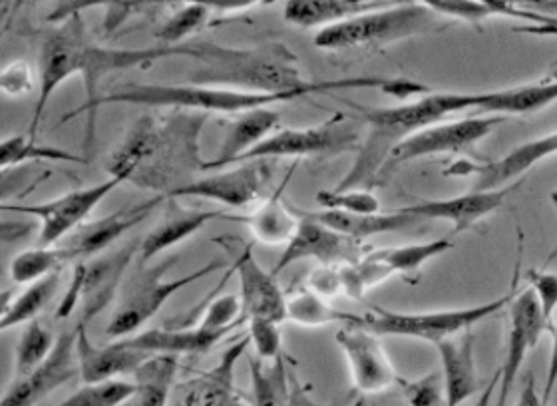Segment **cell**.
<instances>
[{
  "label": "cell",
  "instance_id": "obj_1",
  "mask_svg": "<svg viewBox=\"0 0 557 406\" xmlns=\"http://www.w3.org/2000/svg\"><path fill=\"white\" fill-rule=\"evenodd\" d=\"M168 57H182V45L177 47L162 45L153 48L100 47L98 42H94L92 36L88 35L81 12L70 16L69 21H64L52 35L45 38L40 47V59H38L40 93H38L33 120H30L28 138L36 142V134L47 112L48 102L52 94L59 90L60 84L69 81L70 76L78 74L86 84V104L69 114L62 122L78 114H86L90 120V126L86 128V142H92L94 120H96L94 116L102 98L98 94L100 82L117 70L122 72L136 66H150L153 62Z\"/></svg>",
  "mask_w": 557,
  "mask_h": 406
},
{
  "label": "cell",
  "instance_id": "obj_2",
  "mask_svg": "<svg viewBox=\"0 0 557 406\" xmlns=\"http://www.w3.org/2000/svg\"><path fill=\"white\" fill-rule=\"evenodd\" d=\"M208 114L174 110L170 116H144L120 144L106 165L110 177L153 189L156 196H174L203 172L199 134Z\"/></svg>",
  "mask_w": 557,
  "mask_h": 406
},
{
  "label": "cell",
  "instance_id": "obj_3",
  "mask_svg": "<svg viewBox=\"0 0 557 406\" xmlns=\"http://www.w3.org/2000/svg\"><path fill=\"white\" fill-rule=\"evenodd\" d=\"M343 88H376L395 98L426 96L429 86L407 78H381V76H355L321 81L314 88L293 90V93H247L232 88H213V86H194V84H128L116 93L106 94L100 104H138L151 108H174L199 114H232L239 116L251 110H261L273 104L293 102L311 94L333 93Z\"/></svg>",
  "mask_w": 557,
  "mask_h": 406
},
{
  "label": "cell",
  "instance_id": "obj_4",
  "mask_svg": "<svg viewBox=\"0 0 557 406\" xmlns=\"http://www.w3.org/2000/svg\"><path fill=\"white\" fill-rule=\"evenodd\" d=\"M184 57L196 62L194 86L232 88L247 93H293L319 82L302 76L297 57L281 42L253 48H230L211 42H184Z\"/></svg>",
  "mask_w": 557,
  "mask_h": 406
},
{
  "label": "cell",
  "instance_id": "obj_5",
  "mask_svg": "<svg viewBox=\"0 0 557 406\" xmlns=\"http://www.w3.org/2000/svg\"><path fill=\"white\" fill-rule=\"evenodd\" d=\"M436 24L438 14L430 11L424 2H391L379 11L319 30L314 36V47L321 50L381 48L434 30Z\"/></svg>",
  "mask_w": 557,
  "mask_h": 406
},
{
  "label": "cell",
  "instance_id": "obj_6",
  "mask_svg": "<svg viewBox=\"0 0 557 406\" xmlns=\"http://www.w3.org/2000/svg\"><path fill=\"white\" fill-rule=\"evenodd\" d=\"M177 257L165 259L153 268H139L122 291V299L110 323L106 327V337L124 339L146 325L153 315L163 307V303L174 297L177 291L223 268H230L225 261H209L208 266L191 271L189 275L177 279H163L168 269H172Z\"/></svg>",
  "mask_w": 557,
  "mask_h": 406
},
{
  "label": "cell",
  "instance_id": "obj_7",
  "mask_svg": "<svg viewBox=\"0 0 557 406\" xmlns=\"http://www.w3.org/2000/svg\"><path fill=\"white\" fill-rule=\"evenodd\" d=\"M513 293L504 295L502 299L482 303L476 307H462V309H448V311H432V313H395L374 307V311L360 315L357 327L367 329L379 337H410L429 341L432 345L458 337L472 327L482 323L487 317L499 313L502 309L510 307Z\"/></svg>",
  "mask_w": 557,
  "mask_h": 406
},
{
  "label": "cell",
  "instance_id": "obj_8",
  "mask_svg": "<svg viewBox=\"0 0 557 406\" xmlns=\"http://www.w3.org/2000/svg\"><path fill=\"white\" fill-rule=\"evenodd\" d=\"M450 239H434L426 244L398 245L372 249L357 266L341 268L343 295L350 299H362L367 291L381 285L396 273L412 275L430 259L441 257L453 249Z\"/></svg>",
  "mask_w": 557,
  "mask_h": 406
},
{
  "label": "cell",
  "instance_id": "obj_9",
  "mask_svg": "<svg viewBox=\"0 0 557 406\" xmlns=\"http://www.w3.org/2000/svg\"><path fill=\"white\" fill-rule=\"evenodd\" d=\"M122 184H124L122 177H108L106 182H100L96 186L74 189L60 198L50 199L47 204H35V206L2 204V211L26 213V216H33L36 220H40L38 245L54 247L76 230H81L84 221L90 218L96 206Z\"/></svg>",
  "mask_w": 557,
  "mask_h": 406
},
{
  "label": "cell",
  "instance_id": "obj_10",
  "mask_svg": "<svg viewBox=\"0 0 557 406\" xmlns=\"http://www.w3.org/2000/svg\"><path fill=\"white\" fill-rule=\"evenodd\" d=\"M506 118H462L454 122H441L430 128L418 132L414 136L405 139L400 146H396L391 153L388 162L384 165L379 180L393 174L396 168L403 163L414 162L420 158L429 156H441V153H460L476 146L480 139L487 138L499 124H504Z\"/></svg>",
  "mask_w": 557,
  "mask_h": 406
},
{
  "label": "cell",
  "instance_id": "obj_11",
  "mask_svg": "<svg viewBox=\"0 0 557 406\" xmlns=\"http://www.w3.org/2000/svg\"><path fill=\"white\" fill-rule=\"evenodd\" d=\"M345 116L331 118L325 124L314 128L277 130L257 148L244 153L237 162H257V160H275V158H305V156H335L341 151H352L359 144V134L350 126H345Z\"/></svg>",
  "mask_w": 557,
  "mask_h": 406
},
{
  "label": "cell",
  "instance_id": "obj_12",
  "mask_svg": "<svg viewBox=\"0 0 557 406\" xmlns=\"http://www.w3.org/2000/svg\"><path fill=\"white\" fill-rule=\"evenodd\" d=\"M367 254L369 251L357 239L326 227L321 221L314 220L313 216H305L299 223V230L278 257L273 275L277 278L278 273L301 259H317L326 268H345L357 266Z\"/></svg>",
  "mask_w": 557,
  "mask_h": 406
},
{
  "label": "cell",
  "instance_id": "obj_13",
  "mask_svg": "<svg viewBox=\"0 0 557 406\" xmlns=\"http://www.w3.org/2000/svg\"><path fill=\"white\" fill-rule=\"evenodd\" d=\"M251 345L249 335L235 339L218 365L208 371L199 372L184 383L175 384L170 398V406H251L235 386V369L244 359Z\"/></svg>",
  "mask_w": 557,
  "mask_h": 406
},
{
  "label": "cell",
  "instance_id": "obj_14",
  "mask_svg": "<svg viewBox=\"0 0 557 406\" xmlns=\"http://www.w3.org/2000/svg\"><path fill=\"white\" fill-rule=\"evenodd\" d=\"M273 177L271 160L239 163L230 172L196 177L191 184L177 189L170 198H201L218 201L230 208H247L268 196Z\"/></svg>",
  "mask_w": 557,
  "mask_h": 406
},
{
  "label": "cell",
  "instance_id": "obj_15",
  "mask_svg": "<svg viewBox=\"0 0 557 406\" xmlns=\"http://www.w3.org/2000/svg\"><path fill=\"white\" fill-rule=\"evenodd\" d=\"M335 341L347 357L352 384L360 395H381L403 383L379 335L357 325H347L338 329Z\"/></svg>",
  "mask_w": 557,
  "mask_h": 406
},
{
  "label": "cell",
  "instance_id": "obj_16",
  "mask_svg": "<svg viewBox=\"0 0 557 406\" xmlns=\"http://www.w3.org/2000/svg\"><path fill=\"white\" fill-rule=\"evenodd\" d=\"M546 329H549V325L540 309V303L535 299L534 291L523 290L522 293H518L510 303V331H508L506 359L499 367L496 406H508L511 389L518 381L522 365Z\"/></svg>",
  "mask_w": 557,
  "mask_h": 406
},
{
  "label": "cell",
  "instance_id": "obj_17",
  "mask_svg": "<svg viewBox=\"0 0 557 406\" xmlns=\"http://www.w3.org/2000/svg\"><path fill=\"white\" fill-rule=\"evenodd\" d=\"M230 268L239 279V299L245 323L273 321L281 325L287 321V295L278 287L273 271H265L259 266L253 245L242 242Z\"/></svg>",
  "mask_w": 557,
  "mask_h": 406
},
{
  "label": "cell",
  "instance_id": "obj_18",
  "mask_svg": "<svg viewBox=\"0 0 557 406\" xmlns=\"http://www.w3.org/2000/svg\"><path fill=\"white\" fill-rule=\"evenodd\" d=\"M76 341H78V325L62 331L50 357L28 377L16 379V383L12 384L2 396L0 406L40 405L62 384L72 381L76 372L81 374L78 357H76Z\"/></svg>",
  "mask_w": 557,
  "mask_h": 406
},
{
  "label": "cell",
  "instance_id": "obj_19",
  "mask_svg": "<svg viewBox=\"0 0 557 406\" xmlns=\"http://www.w3.org/2000/svg\"><path fill=\"white\" fill-rule=\"evenodd\" d=\"M556 153L557 132H552L542 138L523 142L508 151L504 158L484 165L472 162L454 163L453 168L444 172V175H476L474 192H498Z\"/></svg>",
  "mask_w": 557,
  "mask_h": 406
},
{
  "label": "cell",
  "instance_id": "obj_20",
  "mask_svg": "<svg viewBox=\"0 0 557 406\" xmlns=\"http://www.w3.org/2000/svg\"><path fill=\"white\" fill-rule=\"evenodd\" d=\"M163 199L165 196H153L146 201H139L136 206H126L120 211H114L102 220L84 223L81 230H76L70 235L64 245H60L62 254L66 257V263L69 261H78V263L90 261L92 257L102 254L124 233L139 225L141 221L148 220L151 211L158 208Z\"/></svg>",
  "mask_w": 557,
  "mask_h": 406
},
{
  "label": "cell",
  "instance_id": "obj_21",
  "mask_svg": "<svg viewBox=\"0 0 557 406\" xmlns=\"http://www.w3.org/2000/svg\"><path fill=\"white\" fill-rule=\"evenodd\" d=\"M76 357L84 384H98L120 381V377L124 374H136L139 367L156 355L129 347L126 341H116L106 347L94 345L92 339L88 337L86 325L78 323Z\"/></svg>",
  "mask_w": 557,
  "mask_h": 406
},
{
  "label": "cell",
  "instance_id": "obj_22",
  "mask_svg": "<svg viewBox=\"0 0 557 406\" xmlns=\"http://www.w3.org/2000/svg\"><path fill=\"white\" fill-rule=\"evenodd\" d=\"M520 187V182L513 186L504 187L498 192H470L465 196L450 199H430L407 208H398L408 216H414L418 220L448 221L454 227V233H465L474 227L478 221L492 216L496 209L504 206L511 192Z\"/></svg>",
  "mask_w": 557,
  "mask_h": 406
},
{
  "label": "cell",
  "instance_id": "obj_23",
  "mask_svg": "<svg viewBox=\"0 0 557 406\" xmlns=\"http://www.w3.org/2000/svg\"><path fill=\"white\" fill-rule=\"evenodd\" d=\"M141 247V239H134L122 249H116L104 257H96L84 263V285H82V321H92L102 313L110 302L116 297L120 281L129 268L132 259Z\"/></svg>",
  "mask_w": 557,
  "mask_h": 406
},
{
  "label": "cell",
  "instance_id": "obj_24",
  "mask_svg": "<svg viewBox=\"0 0 557 406\" xmlns=\"http://www.w3.org/2000/svg\"><path fill=\"white\" fill-rule=\"evenodd\" d=\"M441 355L442 383L446 406L465 405L468 398L476 395V357H474V333L466 331L458 337L446 339L434 345Z\"/></svg>",
  "mask_w": 557,
  "mask_h": 406
},
{
  "label": "cell",
  "instance_id": "obj_25",
  "mask_svg": "<svg viewBox=\"0 0 557 406\" xmlns=\"http://www.w3.org/2000/svg\"><path fill=\"white\" fill-rule=\"evenodd\" d=\"M554 102H557V82L542 81L490 93H465L466 110H482L499 116L534 114Z\"/></svg>",
  "mask_w": 557,
  "mask_h": 406
},
{
  "label": "cell",
  "instance_id": "obj_26",
  "mask_svg": "<svg viewBox=\"0 0 557 406\" xmlns=\"http://www.w3.org/2000/svg\"><path fill=\"white\" fill-rule=\"evenodd\" d=\"M424 4L438 16L465 21L468 24H480L494 16H504L530 23V26H557V16L534 11L525 2L516 4L510 0H424Z\"/></svg>",
  "mask_w": 557,
  "mask_h": 406
},
{
  "label": "cell",
  "instance_id": "obj_27",
  "mask_svg": "<svg viewBox=\"0 0 557 406\" xmlns=\"http://www.w3.org/2000/svg\"><path fill=\"white\" fill-rule=\"evenodd\" d=\"M213 220H227V216H223L221 211H199V209L184 208V206H180L177 199L168 198V208H165L162 220L141 239V247H139L141 263L150 261L165 249L191 237L194 233L203 230L209 221Z\"/></svg>",
  "mask_w": 557,
  "mask_h": 406
},
{
  "label": "cell",
  "instance_id": "obj_28",
  "mask_svg": "<svg viewBox=\"0 0 557 406\" xmlns=\"http://www.w3.org/2000/svg\"><path fill=\"white\" fill-rule=\"evenodd\" d=\"M278 114L275 110L261 108L251 110L227 122V128L223 134L220 153L213 160H206L203 172L220 170L223 165H233L244 153L257 148L269 134L278 126Z\"/></svg>",
  "mask_w": 557,
  "mask_h": 406
},
{
  "label": "cell",
  "instance_id": "obj_29",
  "mask_svg": "<svg viewBox=\"0 0 557 406\" xmlns=\"http://www.w3.org/2000/svg\"><path fill=\"white\" fill-rule=\"evenodd\" d=\"M386 0H289L285 2L283 19L299 28H329L348 19L388 7Z\"/></svg>",
  "mask_w": 557,
  "mask_h": 406
},
{
  "label": "cell",
  "instance_id": "obj_30",
  "mask_svg": "<svg viewBox=\"0 0 557 406\" xmlns=\"http://www.w3.org/2000/svg\"><path fill=\"white\" fill-rule=\"evenodd\" d=\"M232 335L230 331H220L213 333L203 327L187 329V327H177V329H150L144 331L136 337L124 339L129 347L138 348L150 355H199L208 353L209 348L215 347L220 341Z\"/></svg>",
  "mask_w": 557,
  "mask_h": 406
},
{
  "label": "cell",
  "instance_id": "obj_31",
  "mask_svg": "<svg viewBox=\"0 0 557 406\" xmlns=\"http://www.w3.org/2000/svg\"><path fill=\"white\" fill-rule=\"evenodd\" d=\"M311 216L326 227L343 233L347 237H352L357 242H364L369 237L383 235V233L403 232L407 227L417 225L420 221L400 209H395L391 213H374V216H352V213L323 209V211L311 213Z\"/></svg>",
  "mask_w": 557,
  "mask_h": 406
},
{
  "label": "cell",
  "instance_id": "obj_32",
  "mask_svg": "<svg viewBox=\"0 0 557 406\" xmlns=\"http://www.w3.org/2000/svg\"><path fill=\"white\" fill-rule=\"evenodd\" d=\"M287 182H289V175H287V180L278 187L277 194L265 199L251 216H244V218L230 216L227 220L244 221V223H247V225L251 227L253 235H256L257 242H261V244H289L290 239H293V235L299 230L301 220H297V216H295V213L283 204V199H281V194H283V189L287 186Z\"/></svg>",
  "mask_w": 557,
  "mask_h": 406
},
{
  "label": "cell",
  "instance_id": "obj_33",
  "mask_svg": "<svg viewBox=\"0 0 557 406\" xmlns=\"http://www.w3.org/2000/svg\"><path fill=\"white\" fill-rule=\"evenodd\" d=\"M180 357L156 355L136 371V395L132 406H170Z\"/></svg>",
  "mask_w": 557,
  "mask_h": 406
},
{
  "label": "cell",
  "instance_id": "obj_34",
  "mask_svg": "<svg viewBox=\"0 0 557 406\" xmlns=\"http://www.w3.org/2000/svg\"><path fill=\"white\" fill-rule=\"evenodd\" d=\"M251 406H295L283 355L271 362L249 357Z\"/></svg>",
  "mask_w": 557,
  "mask_h": 406
},
{
  "label": "cell",
  "instance_id": "obj_35",
  "mask_svg": "<svg viewBox=\"0 0 557 406\" xmlns=\"http://www.w3.org/2000/svg\"><path fill=\"white\" fill-rule=\"evenodd\" d=\"M287 319L302 327L335 325V323L347 327L360 323V315L338 311L307 285L293 291L287 297Z\"/></svg>",
  "mask_w": 557,
  "mask_h": 406
},
{
  "label": "cell",
  "instance_id": "obj_36",
  "mask_svg": "<svg viewBox=\"0 0 557 406\" xmlns=\"http://www.w3.org/2000/svg\"><path fill=\"white\" fill-rule=\"evenodd\" d=\"M60 271L48 275V278L36 281L33 285H28V290L21 293L11 305L2 307L0 315V329L7 331L12 327L23 325V323H33L36 321L38 313L47 307L48 302L54 297V293L59 290Z\"/></svg>",
  "mask_w": 557,
  "mask_h": 406
},
{
  "label": "cell",
  "instance_id": "obj_37",
  "mask_svg": "<svg viewBox=\"0 0 557 406\" xmlns=\"http://www.w3.org/2000/svg\"><path fill=\"white\" fill-rule=\"evenodd\" d=\"M57 341L59 339H54V331L38 319L24 327L21 341L16 345V350H14V374H16V379H24L35 369H38L57 347Z\"/></svg>",
  "mask_w": 557,
  "mask_h": 406
},
{
  "label": "cell",
  "instance_id": "obj_38",
  "mask_svg": "<svg viewBox=\"0 0 557 406\" xmlns=\"http://www.w3.org/2000/svg\"><path fill=\"white\" fill-rule=\"evenodd\" d=\"M26 162H70L84 163L86 158L54 146H38L28 136H11L0 142V165L2 170Z\"/></svg>",
  "mask_w": 557,
  "mask_h": 406
},
{
  "label": "cell",
  "instance_id": "obj_39",
  "mask_svg": "<svg viewBox=\"0 0 557 406\" xmlns=\"http://www.w3.org/2000/svg\"><path fill=\"white\" fill-rule=\"evenodd\" d=\"M66 263V257L60 247H35L23 251L12 259L9 275L18 285H33L40 279L57 273Z\"/></svg>",
  "mask_w": 557,
  "mask_h": 406
},
{
  "label": "cell",
  "instance_id": "obj_40",
  "mask_svg": "<svg viewBox=\"0 0 557 406\" xmlns=\"http://www.w3.org/2000/svg\"><path fill=\"white\" fill-rule=\"evenodd\" d=\"M136 384L126 381L84 384L59 406H124L134 401Z\"/></svg>",
  "mask_w": 557,
  "mask_h": 406
},
{
  "label": "cell",
  "instance_id": "obj_41",
  "mask_svg": "<svg viewBox=\"0 0 557 406\" xmlns=\"http://www.w3.org/2000/svg\"><path fill=\"white\" fill-rule=\"evenodd\" d=\"M209 14L211 12L208 7H203L201 0L187 2L182 11L175 12L172 19H168V23L162 24L156 36L162 40L163 47L184 45L186 38L196 35L208 24Z\"/></svg>",
  "mask_w": 557,
  "mask_h": 406
},
{
  "label": "cell",
  "instance_id": "obj_42",
  "mask_svg": "<svg viewBox=\"0 0 557 406\" xmlns=\"http://www.w3.org/2000/svg\"><path fill=\"white\" fill-rule=\"evenodd\" d=\"M317 204L326 211H343L352 216L381 213V201L369 189H329L317 194Z\"/></svg>",
  "mask_w": 557,
  "mask_h": 406
},
{
  "label": "cell",
  "instance_id": "obj_43",
  "mask_svg": "<svg viewBox=\"0 0 557 406\" xmlns=\"http://www.w3.org/2000/svg\"><path fill=\"white\" fill-rule=\"evenodd\" d=\"M400 386L408 406H446L442 372H430L418 381H403Z\"/></svg>",
  "mask_w": 557,
  "mask_h": 406
},
{
  "label": "cell",
  "instance_id": "obj_44",
  "mask_svg": "<svg viewBox=\"0 0 557 406\" xmlns=\"http://www.w3.org/2000/svg\"><path fill=\"white\" fill-rule=\"evenodd\" d=\"M249 339L256 348L257 359L271 360L281 357V325L273 321H249Z\"/></svg>",
  "mask_w": 557,
  "mask_h": 406
},
{
  "label": "cell",
  "instance_id": "obj_45",
  "mask_svg": "<svg viewBox=\"0 0 557 406\" xmlns=\"http://www.w3.org/2000/svg\"><path fill=\"white\" fill-rule=\"evenodd\" d=\"M530 290L534 291L535 299L540 303V309L546 317L547 323L557 309V273L549 271H528Z\"/></svg>",
  "mask_w": 557,
  "mask_h": 406
},
{
  "label": "cell",
  "instance_id": "obj_46",
  "mask_svg": "<svg viewBox=\"0 0 557 406\" xmlns=\"http://www.w3.org/2000/svg\"><path fill=\"white\" fill-rule=\"evenodd\" d=\"M0 88L4 96H11V98L33 93V88H35L33 70L26 62H12L0 74Z\"/></svg>",
  "mask_w": 557,
  "mask_h": 406
},
{
  "label": "cell",
  "instance_id": "obj_47",
  "mask_svg": "<svg viewBox=\"0 0 557 406\" xmlns=\"http://www.w3.org/2000/svg\"><path fill=\"white\" fill-rule=\"evenodd\" d=\"M307 287L314 291L317 295H321L323 299L326 297H335L338 293H343V279H341V268H321L313 269L309 281H307Z\"/></svg>",
  "mask_w": 557,
  "mask_h": 406
},
{
  "label": "cell",
  "instance_id": "obj_48",
  "mask_svg": "<svg viewBox=\"0 0 557 406\" xmlns=\"http://www.w3.org/2000/svg\"><path fill=\"white\" fill-rule=\"evenodd\" d=\"M106 7H108V14H106L104 28L108 33H112L128 16L144 12L153 4L150 2H106Z\"/></svg>",
  "mask_w": 557,
  "mask_h": 406
},
{
  "label": "cell",
  "instance_id": "obj_49",
  "mask_svg": "<svg viewBox=\"0 0 557 406\" xmlns=\"http://www.w3.org/2000/svg\"><path fill=\"white\" fill-rule=\"evenodd\" d=\"M203 7H208L209 12H220V14H235V12L249 11L257 4V0H201Z\"/></svg>",
  "mask_w": 557,
  "mask_h": 406
},
{
  "label": "cell",
  "instance_id": "obj_50",
  "mask_svg": "<svg viewBox=\"0 0 557 406\" xmlns=\"http://www.w3.org/2000/svg\"><path fill=\"white\" fill-rule=\"evenodd\" d=\"M554 333V343H552V355H549V365H547V381L542 393V403L544 406H549V398L556 389L557 384V325L552 329Z\"/></svg>",
  "mask_w": 557,
  "mask_h": 406
},
{
  "label": "cell",
  "instance_id": "obj_51",
  "mask_svg": "<svg viewBox=\"0 0 557 406\" xmlns=\"http://www.w3.org/2000/svg\"><path fill=\"white\" fill-rule=\"evenodd\" d=\"M516 406H544V403H542V396L537 395L535 379L532 374L525 379V383H523L522 386V393H520V398L516 401Z\"/></svg>",
  "mask_w": 557,
  "mask_h": 406
},
{
  "label": "cell",
  "instance_id": "obj_52",
  "mask_svg": "<svg viewBox=\"0 0 557 406\" xmlns=\"http://www.w3.org/2000/svg\"><path fill=\"white\" fill-rule=\"evenodd\" d=\"M498 386H499V371L494 372V377L490 379V383L486 384V389L482 391V395L478 396L476 403L474 406H490L492 405V401H494V396L498 395Z\"/></svg>",
  "mask_w": 557,
  "mask_h": 406
},
{
  "label": "cell",
  "instance_id": "obj_53",
  "mask_svg": "<svg viewBox=\"0 0 557 406\" xmlns=\"http://www.w3.org/2000/svg\"><path fill=\"white\" fill-rule=\"evenodd\" d=\"M337 406H369L367 405V401L364 398H352V401H348V403H343V405Z\"/></svg>",
  "mask_w": 557,
  "mask_h": 406
},
{
  "label": "cell",
  "instance_id": "obj_54",
  "mask_svg": "<svg viewBox=\"0 0 557 406\" xmlns=\"http://www.w3.org/2000/svg\"><path fill=\"white\" fill-rule=\"evenodd\" d=\"M544 82H557V66L552 70V72H547V76L544 78Z\"/></svg>",
  "mask_w": 557,
  "mask_h": 406
},
{
  "label": "cell",
  "instance_id": "obj_55",
  "mask_svg": "<svg viewBox=\"0 0 557 406\" xmlns=\"http://www.w3.org/2000/svg\"><path fill=\"white\" fill-rule=\"evenodd\" d=\"M549 201H552V204L557 208V189H554V192L549 194Z\"/></svg>",
  "mask_w": 557,
  "mask_h": 406
},
{
  "label": "cell",
  "instance_id": "obj_56",
  "mask_svg": "<svg viewBox=\"0 0 557 406\" xmlns=\"http://www.w3.org/2000/svg\"><path fill=\"white\" fill-rule=\"evenodd\" d=\"M124 406H132V403H128V405H124Z\"/></svg>",
  "mask_w": 557,
  "mask_h": 406
}]
</instances>
